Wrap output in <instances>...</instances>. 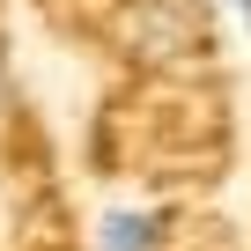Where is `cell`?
I'll list each match as a JSON object with an SVG mask.
<instances>
[{
	"mask_svg": "<svg viewBox=\"0 0 251 251\" xmlns=\"http://www.w3.org/2000/svg\"><path fill=\"white\" fill-rule=\"evenodd\" d=\"M207 15H214V0H141L133 45H141L148 59H185V52H200Z\"/></svg>",
	"mask_w": 251,
	"mask_h": 251,
	"instance_id": "1",
	"label": "cell"
},
{
	"mask_svg": "<svg viewBox=\"0 0 251 251\" xmlns=\"http://www.w3.org/2000/svg\"><path fill=\"white\" fill-rule=\"evenodd\" d=\"M96 251H170V214L148 200H126L96 214Z\"/></svg>",
	"mask_w": 251,
	"mask_h": 251,
	"instance_id": "2",
	"label": "cell"
},
{
	"mask_svg": "<svg viewBox=\"0 0 251 251\" xmlns=\"http://www.w3.org/2000/svg\"><path fill=\"white\" fill-rule=\"evenodd\" d=\"M214 15H229V23L251 37V0H214Z\"/></svg>",
	"mask_w": 251,
	"mask_h": 251,
	"instance_id": "3",
	"label": "cell"
}]
</instances>
